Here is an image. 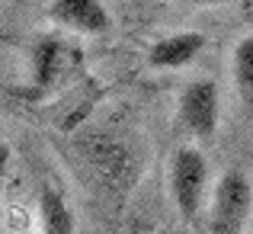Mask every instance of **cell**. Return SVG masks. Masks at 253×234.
Listing matches in <instances>:
<instances>
[{
	"instance_id": "obj_6",
	"label": "cell",
	"mask_w": 253,
	"mask_h": 234,
	"mask_svg": "<svg viewBox=\"0 0 253 234\" xmlns=\"http://www.w3.org/2000/svg\"><path fill=\"white\" fill-rule=\"evenodd\" d=\"M39 225L42 234H77L74 209L68 205L64 192L51 183L39 186Z\"/></svg>"
},
{
	"instance_id": "obj_4",
	"label": "cell",
	"mask_w": 253,
	"mask_h": 234,
	"mask_svg": "<svg viewBox=\"0 0 253 234\" xmlns=\"http://www.w3.org/2000/svg\"><path fill=\"white\" fill-rule=\"evenodd\" d=\"M48 19L81 36H106L112 29V13L103 0H48Z\"/></svg>"
},
{
	"instance_id": "obj_10",
	"label": "cell",
	"mask_w": 253,
	"mask_h": 234,
	"mask_svg": "<svg viewBox=\"0 0 253 234\" xmlns=\"http://www.w3.org/2000/svg\"><path fill=\"white\" fill-rule=\"evenodd\" d=\"M164 234H173V231H164Z\"/></svg>"
},
{
	"instance_id": "obj_8",
	"label": "cell",
	"mask_w": 253,
	"mask_h": 234,
	"mask_svg": "<svg viewBox=\"0 0 253 234\" xmlns=\"http://www.w3.org/2000/svg\"><path fill=\"white\" fill-rule=\"evenodd\" d=\"M231 77H234L237 99L247 112H253V32L237 39L231 51Z\"/></svg>"
},
{
	"instance_id": "obj_11",
	"label": "cell",
	"mask_w": 253,
	"mask_h": 234,
	"mask_svg": "<svg viewBox=\"0 0 253 234\" xmlns=\"http://www.w3.org/2000/svg\"><path fill=\"white\" fill-rule=\"evenodd\" d=\"M250 234H253V231H250Z\"/></svg>"
},
{
	"instance_id": "obj_5",
	"label": "cell",
	"mask_w": 253,
	"mask_h": 234,
	"mask_svg": "<svg viewBox=\"0 0 253 234\" xmlns=\"http://www.w3.org/2000/svg\"><path fill=\"white\" fill-rule=\"evenodd\" d=\"M205 48V36L202 32H170V36H161L151 42L148 48V64L154 71H179L189 61H196V55Z\"/></svg>"
},
{
	"instance_id": "obj_3",
	"label": "cell",
	"mask_w": 253,
	"mask_h": 234,
	"mask_svg": "<svg viewBox=\"0 0 253 234\" xmlns=\"http://www.w3.org/2000/svg\"><path fill=\"white\" fill-rule=\"evenodd\" d=\"M176 119L196 141H211L221 122V90L211 77H196L179 90Z\"/></svg>"
},
{
	"instance_id": "obj_9",
	"label": "cell",
	"mask_w": 253,
	"mask_h": 234,
	"mask_svg": "<svg viewBox=\"0 0 253 234\" xmlns=\"http://www.w3.org/2000/svg\"><path fill=\"white\" fill-rule=\"evenodd\" d=\"M186 6H218V3H231V0H179Z\"/></svg>"
},
{
	"instance_id": "obj_1",
	"label": "cell",
	"mask_w": 253,
	"mask_h": 234,
	"mask_svg": "<svg viewBox=\"0 0 253 234\" xmlns=\"http://www.w3.org/2000/svg\"><path fill=\"white\" fill-rule=\"evenodd\" d=\"M167 186L170 199L176 205L179 218L186 225H196L202 209L209 205V160L196 144H183L170 154L167 164Z\"/></svg>"
},
{
	"instance_id": "obj_2",
	"label": "cell",
	"mask_w": 253,
	"mask_h": 234,
	"mask_svg": "<svg viewBox=\"0 0 253 234\" xmlns=\"http://www.w3.org/2000/svg\"><path fill=\"white\" fill-rule=\"evenodd\" d=\"M253 212V183L241 170H224L209 199V234H244Z\"/></svg>"
},
{
	"instance_id": "obj_7",
	"label": "cell",
	"mask_w": 253,
	"mask_h": 234,
	"mask_svg": "<svg viewBox=\"0 0 253 234\" xmlns=\"http://www.w3.org/2000/svg\"><path fill=\"white\" fill-rule=\"evenodd\" d=\"M32 87L36 90H45L51 87V80L61 74V64H64V42L58 36H39L36 45H32Z\"/></svg>"
}]
</instances>
